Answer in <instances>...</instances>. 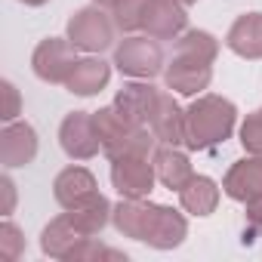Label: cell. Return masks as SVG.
I'll use <instances>...</instances> for the list:
<instances>
[{"label": "cell", "mask_w": 262, "mask_h": 262, "mask_svg": "<svg viewBox=\"0 0 262 262\" xmlns=\"http://www.w3.org/2000/svg\"><path fill=\"white\" fill-rule=\"evenodd\" d=\"M219 56V40L210 31H185L164 68L167 90L179 96H201L213 80V62Z\"/></svg>", "instance_id": "obj_1"}, {"label": "cell", "mask_w": 262, "mask_h": 262, "mask_svg": "<svg viewBox=\"0 0 262 262\" xmlns=\"http://www.w3.org/2000/svg\"><path fill=\"white\" fill-rule=\"evenodd\" d=\"M237 108L234 102L204 93L185 108V145L191 151H204L213 145H222L234 133Z\"/></svg>", "instance_id": "obj_2"}, {"label": "cell", "mask_w": 262, "mask_h": 262, "mask_svg": "<svg viewBox=\"0 0 262 262\" xmlns=\"http://www.w3.org/2000/svg\"><path fill=\"white\" fill-rule=\"evenodd\" d=\"M99 136H102V151L108 161L123 158V155H139V158H151L158 148V136L151 133V126H136L129 123L114 105H105L99 111H93Z\"/></svg>", "instance_id": "obj_3"}, {"label": "cell", "mask_w": 262, "mask_h": 262, "mask_svg": "<svg viewBox=\"0 0 262 262\" xmlns=\"http://www.w3.org/2000/svg\"><path fill=\"white\" fill-rule=\"evenodd\" d=\"M114 65L120 74L133 77V80H151L167 68L164 47H161V40H155L148 34H126L114 47Z\"/></svg>", "instance_id": "obj_4"}, {"label": "cell", "mask_w": 262, "mask_h": 262, "mask_svg": "<svg viewBox=\"0 0 262 262\" xmlns=\"http://www.w3.org/2000/svg\"><path fill=\"white\" fill-rule=\"evenodd\" d=\"M114 34H117V25H114L111 13H105L99 4L83 7L68 19V40L83 53L108 50L114 43Z\"/></svg>", "instance_id": "obj_5"}, {"label": "cell", "mask_w": 262, "mask_h": 262, "mask_svg": "<svg viewBox=\"0 0 262 262\" xmlns=\"http://www.w3.org/2000/svg\"><path fill=\"white\" fill-rule=\"evenodd\" d=\"M59 145L71 161H90L102 151V136L96 117L90 111H71L65 114L62 126H59Z\"/></svg>", "instance_id": "obj_6"}, {"label": "cell", "mask_w": 262, "mask_h": 262, "mask_svg": "<svg viewBox=\"0 0 262 262\" xmlns=\"http://www.w3.org/2000/svg\"><path fill=\"white\" fill-rule=\"evenodd\" d=\"M77 65V47L68 37H47L31 56V68L43 83H65Z\"/></svg>", "instance_id": "obj_7"}, {"label": "cell", "mask_w": 262, "mask_h": 262, "mask_svg": "<svg viewBox=\"0 0 262 262\" xmlns=\"http://www.w3.org/2000/svg\"><path fill=\"white\" fill-rule=\"evenodd\" d=\"M155 164L151 158L139 155H123L111 161V185L117 188L120 198H148L155 188Z\"/></svg>", "instance_id": "obj_8"}, {"label": "cell", "mask_w": 262, "mask_h": 262, "mask_svg": "<svg viewBox=\"0 0 262 262\" xmlns=\"http://www.w3.org/2000/svg\"><path fill=\"white\" fill-rule=\"evenodd\" d=\"M37 158V133L28 120H10L0 133V164L7 170L25 167Z\"/></svg>", "instance_id": "obj_9"}, {"label": "cell", "mask_w": 262, "mask_h": 262, "mask_svg": "<svg viewBox=\"0 0 262 262\" xmlns=\"http://www.w3.org/2000/svg\"><path fill=\"white\" fill-rule=\"evenodd\" d=\"M148 126L161 145H185V108L176 102L173 93H158Z\"/></svg>", "instance_id": "obj_10"}, {"label": "cell", "mask_w": 262, "mask_h": 262, "mask_svg": "<svg viewBox=\"0 0 262 262\" xmlns=\"http://www.w3.org/2000/svg\"><path fill=\"white\" fill-rule=\"evenodd\" d=\"M222 191L231 201L250 204V201H262V158H244L237 164H231V170L222 179Z\"/></svg>", "instance_id": "obj_11"}, {"label": "cell", "mask_w": 262, "mask_h": 262, "mask_svg": "<svg viewBox=\"0 0 262 262\" xmlns=\"http://www.w3.org/2000/svg\"><path fill=\"white\" fill-rule=\"evenodd\" d=\"M185 28H188V16H185V4H179V0H155L142 25V31L155 40H179Z\"/></svg>", "instance_id": "obj_12"}, {"label": "cell", "mask_w": 262, "mask_h": 262, "mask_svg": "<svg viewBox=\"0 0 262 262\" xmlns=\"http://www.w3.org/2000/svg\"><path fill=\"white\" fill-rule=\"evenodd\" d=\"M158 86H151L148 80H133V83H123V90L114 96V108L136 126H148L151 120V111H155V102H158Z\"/></svg>", "instance_id": "obj_13"}, {"label": "cell", "mask_w": 262, "mask_h": 262, "mask_svg": "<svg viewBox=\"0 0 262 262\" xmlns=\"http://www.w3.org/2000/svg\"><path fill=\"white\" fill-rule=\"evenodd\" d=\"M185 237H188L185 216L173 207L155 204V213H151V222H148V231H145V244H151L155 250H173Z\"/></svg>", "instance_id": "obj_14"}, {"label": "cell", "mask_w": 262, "mask_h": 262, "mask_svg": "<svg viewBox=\"0 0 262 262\" xmlns=\"http://www.w3.org/2000/svg\"><path fill=\"white\" fill-rule=\"evenodd\" d=\"M53 194H56L62 210H74V207L86 204L93 194H99L96 176L86 167H65L53 182Z\"/></svg>", "instance_id": "obj_15"}, {"label": "cell", "mask_w": 262, "mask_h": 262, "mask_svg": "<svg viewBox=\"0 0 262 262\" xmlns=\"http://www.w3.org/2000/svg\"><path fill=\"white\" fill-rule=\"evenodd\" d=\"M151 164H155V173H158V182L170 191H179L191 176V161L188 155L179 148V145H158L155 155H151Z\"/></svg>", "instance_id": "obj_16"}, {"label": "cell", "mask_w": 262, "mask_h": 262, "mask_svg": "<svg viewBox=\"0 0 262 262\" xmlns=\"http://www.w3.org/2000/svg\"><path fill=\"white\" fill-rule=\"evenodd\" d=\"M225 47L241 59H262V13H244L225 34Z\"/></svg>", "instance_id": "obj_17"}, {"label": "cell", "mask_w": 262, "mask_h": 262, "mask_svg": "<svg viewBox=\"0 0 262 262\" xmlns=\"http://www.w3.org/2000/svg\"><path fill=\"white\" fill-rule=\"evenodd\" d=\"M151 213H155V204L145 201V198H123L114 213H111V222L120 234L133 237V241H145V231H148V222H151Z\"/></svg>", "instance_id": "obj_18"}, {"label": "cell", "mask_w": 262, "mask_h": 262, "mask_svg": "<svg viewBox=\"0 0 262 262\" xmlns=\"http://www.w3.org/2000/svg\"><path fill=\"white\" fill-rule=\"evenodd\" d=\"M80 241H86V234L71 222L68 213H65V216H56V219L43 228V234H40V247H43V253L53 256V259H68Z\"/></svg>", "instance_id": "obj_19"}, {"label": "cell", "mask_w": 262, "mask_h": 262, "mask_svg": "<svg viewBox=\"0 0 262 262\" xmlns=\"http://www.w3.org/2000/svg\"><path fill=\"white\" fill-rule=\"evenodd\" d=\"M108 77H111V65L102 62L99 56H86V59H77V65L68 74L65 86L74 96H96L99 90H105Z\"/></svg>", "instance_id": "obj_20"}, {"label": "cell", "mask_w": 262, "mask_h": 262, "mask_svg": "<svg viewBox=\"0 0 262 262\" xmlns=\"http://www.w3.org/2000/svg\"><path fill=\"white\" fill-rule=\"evenodd\" d=\"M179 201H182V210L191 213V216H210L219 204V185L210 179V176H191L182 188H179Z\"/></svg>", "instance_id": "obj_21"}, {"label": "cell", "mask_w": 262, "mask_h": 262, "mask_svg": "<svg viewBox=\"0 0 262 262\" xmlns=\"http://www.w3.org/2000/svg\"><path fill=\"white\" fill-rule=\"evenodd\" d=\"M111 213H114V207L108 204V198H105V194H93L86 204H80V207L68 210L71 222H74L86 237H96V234L111 222Z\"/></svg>", "instance_id": "obj_22"}, {"label": "cell", "mask_w": 262, "mask_h": 262, "mask_svg": "<svg viewBox=\"0 0 262 262\" xmlns=\"http://www.w3.org/2000/svg\"><path fill=\"white\" fill-rule=\"evenodd\" d=\"M151 4L155 0H111L108 13H111V19H114L120 34H136V31H142Z\"/></svg>", "instance_id": "obj_23"}, {"label": "cell", "mask_w": 262, "mask_h": 262, "mask_svg": "<svg viewBox=\"0 0 262 262\" xmlns=\"http://www.w3.org/2000/svg\"><path fill=\"white\" fill-rule=\"evenodd\" d=\"M241 145H244L247 155L262 158V108L250 111L247 120L241 123Z\"/></svg>", "instance_id": "obj_24"}, {"label": "cell", "mask_w": 262, "mask_h": 262, "mask_svg": "<svg viewBox=\"0 0 262 262\" xmlns=\"http://www.w3.org/2000/svg\"><path fill=\"white\" fill-rule=\"evenodd\" d=\"M22 250H25V237H22L19 225L7 219L4 225H0V259L16 262V259L22 256Z\"/></svg>", "instance_id": "obj_25"}, {"label": "cell", "mask_w": 262, "mask_h": 262, "mask_svg": "<svg viewBox=\"0 0 262 262\" xmlns=\"http://www.w3.org/2000/svg\"><path fill=\"white\" fill-rule=\"evenodd\" d=\"M0 93H4V111H0V117H4V123H10V120H16L19 117V111H22V99H19V90L10 83V80H4L0 83Z\"/></svg>", "instance_id": "obj_26"}, {"label": "cell", "mask_w": 262, "mask_h": 262, "mask_svg": "<svg viewBox=\"0 0 262 262\" xmlns=\"http://www.w3.org/2000/svg\"><path fill=\"white\" fill-rule=\"evenodd\" d=\"M262 234V201L247 204V228H244V244H253Z\"/></svg>", "instance_id": "obj_27"}, {"label": "cell", "mask_w": 262, "mask_h": 262, "mask_svg": "<svg viewBox=\"0 0 262 262\" xmlns=\"http://www.w3.org/2000/svg\"><path fill=\"white\" fill-rule=\"evenodd\" d=\"M0 191H4V207H0V213L10 216L13 207H16V182L10 176H4V179H0Z\"/></svg>", "instance_id": "obj_28"}, {"label": "cell", "mask_w": 262, "mask_h": 262, "mask_svg": "<svg viewBox=\"0 0 262 262\" xmlns=\"http://www.w3.org/2000/svg\"><path fill=\"white\" fill-rule=\"evenodd\" d=\"M19 4H25V7H43V4H50V0H19Z\"/></svg>", "instance_id": "obj_29"}, {"label": "cell", "mask_w": 262, "mask_h": 262, "mask_svg": "<svg viewBox=\"0 0 262 262\" xmlns=\"http://www.w3.org/2000/svg\"><path fill=\"white\" fill-rule=\"evenodd\" d=\"M93 4H99V7H108V4H111V0H93Z\"/></svg>", "instance_id": "obj_30"}, {"label": "cell", "mask_w": 262, "mask_h": 262, "mask_svg": "<svg viewBox=\"0 0 262 262\" xmlns=\"http://www.w3.org/2000/svg\"><path fill=\"white\" fill-rule=\"evenodd\" d=\"M179 4H185V7H191V4H198V0H179Z\"/></svg>", "instance_id": "obj_31"}]
</instances>
